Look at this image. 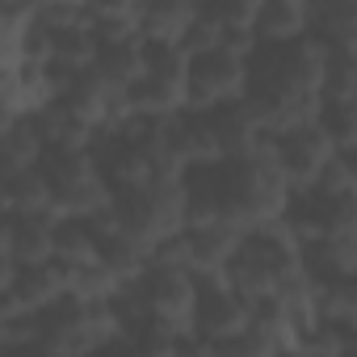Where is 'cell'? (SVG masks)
<instances>
[{
  "mask_svg": "<svg viewBox=\"0 0 357 357\" xmlns=\"http://www.w3.org/2000/svg\"><path fill=\"white\" fill-rule=\"evenodd\" d=\"M353 315H357V286H353V278H336V282L311 286V319H319V324H353Z\"/></svg>",
  "mask_w": 357,
  "mask_h": 357,
  "instance_id": "obj_22",
  "label": "cell"
},
{
  "mask_svg": "<svg viewBox=\"0 0 357 357\" xmlns=\"http://www.w3.org/2000/svg\"><path fill=\"white\" fill-rule=\"evenodd\" d=\"M93 68H97L114 89L126 93V89L139 80V72H143V43H139V38H126V43H101Z\"/></svg>",
  "mask_w": 357,
  "mask_h": 357,
  "instance_id": "obj_20",
  "label": "cell"
},
{
  "mask_svg": "<svg viewBox=\"0 0 357 357\" xmlns=\"http://www.w3.org/2000/svg\"><path fill=\"white\" fill-rule=\"evenodd\" d=\"M315 126L328 135L332 151L353 155V147H357V101H319Z\"/></svg>",
  "mask_w": 357,
  "mask_h": 357,
  "instance_id": "obj_24",
  "label": "cell"
},
{
  "mask_svg": "<svg viewBox=\"0 0 357 357\" xmlns=\"http://www.w3.org/2000/svg\"><path fill=\"white\" fill-rule=\"evenodd\" d=\"M240 97H244V59L227 55L223 47L185 59V109L190 114H211Z\"/></svg>",
  "mask_w": 357,
  "mask_h": 357,
  "instance_id": "obj_7",
  "label": "cell"
},
{
  "mask_svg": "<svg viewBox=\"0 0 357 357\" xmlns=\"http://www.w3.org/2000/svg\"><path fill=\"white\" fill-rule=\"evenodd\" d=\"M0 353H5V349H0Z\"/></svg>",
  "mask_w": 357,
  "mask_h": 357,
  "instance_id": "obj_36",
  "label": "cell"
},
{
  "mask_svg": "<svg viewBox=\"0 0 357 357\" xmlns=\"http://www.w3.org/2000/svg\"><path fill=\"white\" fill-rule=\"evenodd\" d=\"M93 357H143V353H139V349H135L126 336H118V340H109L105 349H97Z\"/></svg>",
  "mask_w": 357,
  "mask_h": 357,
  "instance_id": "obj_31",
  "label": "cell"
},
{
  "mask_svg": "<svg viewBox=\"0 0 357 357\" xmlns=\"http://www.w3.org/2000/svg\"><path fill=\"white\" fill-rule=\"evenodd\" d=\"M294 278H298V240L286 231L282 219L244 231L240 248L223 265V286L231 294H240L248 307L269 298V294H278Z\"/></svg>",
  "mask_w": 357,
  "mask_h": 357,
  "instance_id": "obj_2",
  "label": "cell"
},
{
  "mask_svg": "<svg viewBox=\"0 0 357 357\" xmlns=\"http://www.w3.org/2000/svg\"><path fill=\"white\" fill-rule=\"evenodd\" d=\"M135 298L143 303L147 319H160L176 332H190L194 303H198V278L190 269H168V265H143V273L130 282Z\"/></svg>",
  "mask_w": 357,
  "mask_h": 357,
  "instance_id": "obj_6",
  "label": "cell"
},
{
  "mask_svg": "<svg viewBox=\"0 0 357 357\" xmlns=\"http://www.w3.org/2000/svg\"><path fill=\"white\" fill-rule=\"evenodd\" d=\"M273 357H303V353H298V349H278Z\"/></svg>",
  "mask_w": 357,
  "mask_h": 357,
  "instance_id": "obj_35",
  "label": "cell"
},
{
  "mask_svg": "<svg viewBox=\"0 0 357 357\" xmlns=\"http://www.w3.org/2000/svg\"><path fill=\"white\" fill-rule=\"evenodd\" d=\"M13 118H17V114H13V109H9V101H5V97H0V130H5V126H9V122H13Z\"/></svg>",
  "mask_w": 357,
  "mask_h": 357,
  "instance_id": "obj_34",
  "label": "cell"
},
{
  "mask_svg": "<svg viewBox=\"0 0 357 357\" xmlns=\"http://www.w3.org/2000/svg\"><path fill=\"white\" fill-rule=\"evenodd\" d=\"M9 231H13V219L0 215V252H5V257H9Z\"/></svg>",
  "mask_w": 357,
  "mask_h": 357,
  "instance_id": "obj_33",
  "label": "cell"
},
{
  "mask_svg": "<svg viewBox=\"0 0 357 357\" xmlns=\"http://www.w3.org/2000/svg\"><path fill=\"white\" fill-rule=\"evenodd\" d=\"M286 202H290V185L269 155V143L248 155L219 160V219L223 223L252 231L261 223L282 219Z\"/></svg>",
  "mask_w": 357,
  "mask_h": 357,
  "instance_id": "obj_1",
  "label": "cell"
},
{
  "mask_svg": "<svg viewBox=\"0 0 357 357\" xmlns=\"http://www.w3.org/2000/svg\"><path fill=\"white\" fill-rule=\"evenodd\" d=\"M63 282H68V298H84V303H105L118 282L101 269V261H80V265H63Z\"/></svg>",
  "mask_w": 357,
  "mask_h": 357,
  "instance_id": "obj_25",
  "label": "cell"
},
{
  "mask_svg": "<svg viewBox=\"0 0 357 357\" xmlns=\"http://www.w3.org/2000/svg\"><path fill=\"white\" fill-rule=\"evenodd\" d=\"M43 34H47V30H43ZM47 59H55V63H63V68H72V72L93 68V59H97V34H93L89 17H84L80 26H68V30L47 34Z\"/></svg>",
  "mask_w": 357,
  "mask_h": 357,
  "instance_id": "obj_19",
  "label": "cell"
},
{
  "mask_svg": "<svg viewBox=\"0 0 357 357\" xmlns=\"http://www.w3.org/2000/svg\"><path fill=\"white\" fill-rule=\"evenodd\" d=\"M252 324V307L231 294L223 282H198V303H194V319H190V332L219 344L236 332H244Z\"/></svg>",
  "mask_w": 357,
  "mask_h": 357,
  "instance_id": "obj_9",
  "label": "cell"
},
{
  "mask_svg": "<svg viewBox=\"0 0 357 357\" xmlns=\"http://www.w3.org/2000/svg\"><path fill=\"white\" fill-rule=\"evenodd\" d=\"M43 139L34 130L30 118H13L5 130H0V176H13V172H30L43 164Z\"/></svg>",
  "mask_w": 357,
  "mask_h": 357,
  "instance_id": "obj_18",
  "label": "cell"
},
{
  "mask_svg": "<svg viewBox=\"0 0 357 357\" xmlns=\"http://www.w3.org/2000/svg\"><path fill=\"white\" fill-rule=\"evenodd\" d=\"M109 340H118V324L105 303L59 298L38 315V344L59 357H93Z\"/></svg>",
  "mask_w": 357,
  "mask_h": 357,
  "instance_id": "obj_4",
  "label": "cell"
},
{
  "mask_svg": "<svg viewBox=\"0 0 357 357\" xmlns=\"http://www.w3.org/2000/svg\"><path fill=\"white\" fill-rule=\"evenodd\" d=\"M185 236V261H190V273L198 282H223V265L231 261V252L240 248L244 231L231 227V223H206V227H181Z\"/></svg>",
  "mask_w": 357,
  "mask_h": 357,
  "instance_id": "obj_10",
  "label": "cell"
},
{
  "mask_svg": "<svg viewBox=\"0 0 357 357\" xmlns=\"http://www.w3.org/2000/svg\"><path fill=\"white\" fill-rule=\"evenodd\" d=\"M109 215H114V231L118 236H126L130 244L151 252L160 240L181 231V176L151 181L143 190L109 194Z\"/></svg>",
  "mask_w": 357,
  "mask_h": 357,
  "instance_id": "obj_3",
  "label": "cell"
},
{
  "mask_svg": "<svg viewBox=\"0 0 357 357\" xmlns=\"http://www.w3.org/2000/svg\"><path fill=\"white\" fill-rule=\"evenodd\" d=\"M319 198H349L353 190H357V168H353V155H344V151H332L328 155V164L319 168V176H315V185H311Z\"/></svg>",
  "mask_w": 357,
  "mask_h": 357,
  "instance_id": "obj_28",
  "label": "cell"
},
{
  "mask_svg": "<svg viewBox=\"0 0 357 357\" xmlns=\"http://www.w3.org/2000/svg\"><path fill=\"white\" fill-rule=\"evenodd\" d=\"M168 357H215V344L202 340V336H194V332H185V336H176V344H172Z\"/></svg>",
  "mask_w": 357,
  "mask_h": 357,
  "instance_id": "obj_30",
  "label": "cell"
},
{
  "mask_svg": "<svg viewBox=\"0 0 357 357\" xmlns=\"http://www.w3.org/2000/svg\"><path fill=\"white\" fill-rule=\"evenodd\" d=\"M269 155H273L278 172L286 176L290 194H298V190H311L315 185L319 168L332 155V143H328V135L315 122H307V126H290V130L273 135L269 139Z\"/></svg>",
  "mask_w": 357,
  "mask_h": 357,
  "instance_id": "obj_8",
  "label": "cell"
},
{
  "mask_svg": "<svg viewBox=\"0 0 357 357\" xmlns=\"http://www.w3.org/2000/svg\"><path fill=\"white\" fill-rule=\"evenodd\" d=\"M93 252H97V231L89 227V219H55L51 261L80 265V261H93Z\"/></svg>",
  "mask_w": 357,
  "mask_h": 357,
  "instance_id": "obj_23",
  "label": "cell"
},
{
  "mask_svg": "<svg viewBox=\"0 0 357 357\" xmlns=\"http://www.w3.org/2000/svg\"><path fill=\"white\" fill-rule=\"evenodd\" d=\"M38 172L47 181L55 219H89L93 211L109 202V190L89 151H43Z\"/></svg>",
  "mask_w": 357,
  "mask_h": 357,
  "instance_id": "obj_5",
  "label": "cell"
},
{
  "mask_svg": "<svg viewBox=\"0 0 357 357\" xmlns=\"http://www.w3.org/2000/svg\"><path fill=\"white\" fill-rule=\"evenodd\" d=\"M51 211V194L43 172H13V176H0V215L9 219H26V215H47Z\"/></svg>",
  "mask_w": 357,
  "mask_h": 357,
  "instance_id": "obj_17",
  "label": "cell"
},
{
  "mask_svg": "<svg viewBox=\"0 0 357 357\" xmlns=\"http://www.w3.org/2000/svg\"><path fill=\"white\" fill-rule=\"evenodd\" d=\"M206 122H211V135H215L223 160L248 155V151H257V147L269 143V130L261 126L257 109H252L244 97H240V101H227V105H219V109H211Z\"/></svg>",
  "mask_w": 357,
  "mask_h": 357,
  "instance_id": "obj_11",
  "label": "cell"
},
{
  "mask_svg": "<svg viewBox=\"0 0 357 357\" xmlns=\"http://www.w3.org/2000/svg\"><path fill=\"white\" fill-rule=\"evenodd\" d=\"M13 278H17V265H13L5 252H0V298H5V294L13 290Z\"/></svg>",
  "mask_w": 357,
  "mask_h": 357,
  "instance_id": "obj_32",
  "label": "cell"
},
{
  "mask_svg": "<svg viewBox=\"0 0 357 357\" xmlns=\"http://www.w3.org/2000/svg\"><path fill=\"white\" fill-rule=\"evenodd\" d=\"M307 34V0H257L252 38L257 47H286Z\"/></svg>",
  "mask_w": 357,
  "mask_h": 357,
  "instance_id": "obj_14",
  "label": "cell"
},
{
  "mask_svg": "<svg viewBox=\"0 0 357 357\" xmlns=\"http://www.w3.org/2000/svg\"><path fill=\"white\" fill-rule=\"evenodd\" d=\"M319 240H357V202L349 198H319Z\"/></svg>",
  "mask_w": 357,
  "mask_h": 357,
  "instance_id": "obj_27",
  "label": "cell"
},
{
  "mask_svg": "<svg viewBox=\"0 0 357 357\" xmlns=\"http://www.w3.org/2000/svg\"><path fill=\"white\" fill-rule=\"evenodd\" d=\"M194 22V0H139V43L176 47Z\"/></svg>",
  "mask_w": 357,
  "mask_h": 357,
  "instance_id": "obj_13",
  "label": "cell"
},
{
  "mask_svg": "<svg viewBox=\"0 0 357 357\" xmlns=\"http://www.w3.org/2000/svg\"><path fill=\"white\" fill-rule=\"evenodd\" d=\"M51 236H55V215H26V219H13V231H9V261L17 269L26 265H47L51 261Z\"/></svg>",
  "mask_w": 357,
  "mask_h": 357,
  "instance_id": "obj_16",
  "label": "cell"
},
{
  "mask_svg": "<svg viewBox=\"0 0 357 357\" xmlns=\"http://www.w3.org/2000/svg\"><path fill=\"white\" fill-rule=\"evenodd\" d=\"M9 298H13V307H17L22 315H43L47 307H55L59 298H68L63 265H59V261H47V265H26V269H17Z\"/></svg>",
  "mask_w": 357,
  "mask_h": 357,
  "instance_id": "obj_12",
  "label": "cell"
},
{
  "mask_svg": "<svg viewBox=\"0 0 357 357\" xmlns=\"http://www.w3.org/2000/svg\"><path fill=\"white\" fill-rule=\"evenodd\" d=\"M93 257L101 261V269H105V273H109L118 286H130V282L143 273V265H147V252H143L139 244H130L126 236H118V231L101 236Z\"/></svg>",
  "mask_w": 357,
  "mask_h": 357,
  "instance_id": "obj_21",
  "label": "cell"
},
{
  "mask_svg": "<svg viewBox=\"0 0 357 357\" xmlns=\"http://www.w3.org/2000/svg\"><path fill=\"white\" fill-rule=\"evenodd\" d=\"M282 344L273 340V336H265L261 328H244V332H236V336H227V340H219L215 344V357H273Z\"/></svg>",
  "mask_w": 357,
  "mask_h": 357,
  "instance_id": "obj_29",
  "label": "cell"
},
{
  "mask_svg": "<svg viewBox=\"0 0 357 357\" xmlns=\"http://www.w3.org/2000/svg\"><path fill=\"white\" fill-rule=\"evenodd\" d=\"M307 34L328 51L357 47V0H307Z\"/></svg>",
  "mask_w": 357,
  "mask_h": 357,
  "instance_id": "obj_15",
  "label": "cell"
},
{
  "mask_svg": "<svg viewBox=\"0 0 357 357\" xmlns=\"http://www.w3.org/2000/svg\"><path fill=\"white\" fill-rule=\"evenodd\" d=\"M194 9L202 22H211L223 34L231 30H252V13H257V0H194Z\"/></svg>",
  "mask_w": 357,
  "mask_h": 357,
  "instance_id": "obj_26",
  "label": "cell"
}]
</instances>
